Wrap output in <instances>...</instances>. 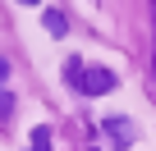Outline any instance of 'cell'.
<instances>
[{"label":"cell","instance_id":"cell-1","mask_svg":"<svg viewBox=\"0 0 156 151\" xmlns=\"http://www.w3.org/2000/svg\"><path fill=\"white\" fill-rule=\"evenodd\" d=\"M73 83H78V92H87V96H106V92H115L119 78H115L110 69H83Z\"/></svg>","mask_w":156,"mask_h":151},{"label":"cell","instance_id":"cell-2","mask_svg":"<svg viewBox=\"0 0 156 151\" xmlns=\"http://www.w3.org/2000/svg\"><path fill=\"white\" fill-rule=\"evenodd\" d=\"M106 133H110L119 146H129V142H133V124H129L124 115H106Z\"/></svg>","mask_w":156,"mask_h":151},{"label":"cell","instance_id":"cell-3","mask_svg":"<svg viewBox=\"0 0 156 151\" xmlns=\"http://www.w3.org/2000/svg\"><path fill=\"white\" fill-rule=\"evenodd\" d=\"M41 28H46L51 37H64V28H69V23H64V14H60V9H46V14H41Z\"/></svg>","mask_w":156,"mask_h":151},{"label":"cell","instance_id":"cell-4","mask_svg":"<svg viewBox=\"0 0 156 151\" xmlns=\"http://www.w3.org/2000/svg\"><path fill=\"white\" fill-rule=\"evenodd\" d=\"M51 142H55L51 137V124H37L32 128V151H51Z\"/></svg>","mask_w":156,"mask_h":151},{"label":"cell","instance_id":"cell-5","mask_svg":"<svg viewBox=\"0 0 156 151\" xmlns=\"http://www.w3.org/2000/svg\"><path fill=\"white\" fill-rule=\"evenodd\" d=\"M9 115H14V96L0 87V119H9Z\"/></svg>","mask_w":156,"mask_h":151},{"label":"cell","instance_id":"cell-6","mask_svg":"<svg viewBox=\"0 0 156 151\" xmlns=\"http://www.w3.org/2000/svg\"><path fill=\"white\" fill-rule=\"evenodd\" d=\"M5 78H9V64H5V60H0V87H5Z\"/></svg>","mask_w":156,"mask_h":151},{"label":"cell","instance_id":"cell-7","mask_svg":"<svg viewBox=\"0 0 156 151\" xmlns=\"http://www.w3.org/2000/svg\"><path fill=\"white\" fill-rule=\"evenodd\" d=\"M19 5H37V0H19Z\"/></svg>","mask_w":156,"mask_h":151}]
</instances>
